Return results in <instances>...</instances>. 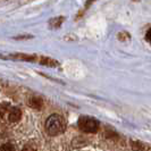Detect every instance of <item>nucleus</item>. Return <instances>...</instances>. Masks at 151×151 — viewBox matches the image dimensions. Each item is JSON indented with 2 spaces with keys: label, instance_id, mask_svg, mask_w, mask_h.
Instances as JSON below:
<instances>
[{
  "label": "nucleus",
  "instance_id": "2",
  "mask_svg": "<svg viewBox=\"0 0 151 151\" xmlns=\"http://www.w3.org/2000/svg\"><path fill=\"white\" fill-rule=\"evenodd\" d=\"M78 127L84 133H96L99 129V123L89 116H81L78 119Z\"/></svg>",
  "mask_w": 151,
  "mask_h": 151
},
{
  "label": "nucleus",
  "instance_id": "6",
  "mask_svg": "<svg viewBox=\"0 0 151 151\" xmlns=\"http://www.w3.org/2000/svg\"><path fill=\"white\" fill-rule=\"evenodd\" d=\"M40 63H41L42 65H47V66H52V67H55V66H57V65H58V61L52 60V59H50V58H41Z\"/></svg>",
  "mask_w": 151,
  "mask_h": 151
},
{
  "label": "nucleus",
  "instance_id": "8",
  "mask_svg": "<svg viewBox=\"0 0 151 151\" xmlns=\"http://www.w3.org/2000/svg\"><path fill=\"white\" fill-rule=\"evenodd\" d=\"M145 39H147V41H148V42H150L151 43V29L150 30H148V32H147V34H145Z\"/></svg>",
  "mask_w": 151,
  "mask_h": 151
},
{
  "label": "nucleus",
  "instance_id": "1",
  "mask_svg": "<svg viewBox=\"0 0 151 151\" xmlns=\"http://www.w3.org/2000/svg\"><path fill=\"white\" fill-rule=\"evenodd\" d=\"M65 129H66V123L60 115L53 114L45 121V129L50 135H59L64 133Z\"/></svg>",
  "mask_w": 151,
  "mask_h": 151
},
{
  "label": "nucleus",
  "instance_id": "3",
  "mask_svg": "<svg viewBox=\"0 0 151 151\" xmlns=\"http://www.w3.org/2000/svg\"><path fill=\"white\" fill-rule=\"evenodd\" d=\"M22 117V111L18 109V108H12L10 111H9V115H8V119L13 123L15 122H18Z\"/></svg>",
  "mask_w": 151,
  "mask_h": 151
},
{
  "label": "nucleus",
  "instance_id": "5",
  "mask_svg": "<svg viewBox=\"0 0 151 151\" xmlns=\"http://www.w3.org/2000/svg\"><path fill=\"white\" fill-rule=\"evenodd\" d=\"M131 147L135 150H151L150 145H147L143 142L140 141H131Z\"/></svg>",
  "mask_w": 151,
  "mask_h": 151
},
{
  "label": "nucleus",
  "instance_id": "4",
  "mask_svg": "<svg viewBox=\"0 0 151 151\" xmlns=\"http://www.w3.org/2000/svg\"><path fill=\"white\" fill-rule=\"evenodd\" d=\"M29 105L34 109H41L43 106V101L40 97H32L29 100Z\"/></svg>",
  "mask_w": 151,
  "mask_h": 151
},
{
  "label": "nucleus",
  "instance_id": "7",
  "mask_svg": "<svg viewBox=\"0 0 151 151\" xmlns=\"http://www.w3.org/2000/svg\"><path fill=\"white\" fill-rule=\"evenodd\" d=\"M1 150H15V148H14V145H12L10 143H7L1 147Z\"/></svg>",
  "mask_w": 151,
  "mask_h": 151
},
{
  "label": "nucleus",
  "instance_id": "9",
  "mask_svg": "<svg viewBox=\"0 0 151 151\" xmlns=\"http://www.w3.org/2000/svg\"><path fill=\"white\" fill-rule=\"evenodd\" d=\"M6 111H7V108H5V107L0 106V117H2L5 114H6Z\"/></svg>",
  "mask_w": 151,
  "mask_h": 151
}]
</instances>
